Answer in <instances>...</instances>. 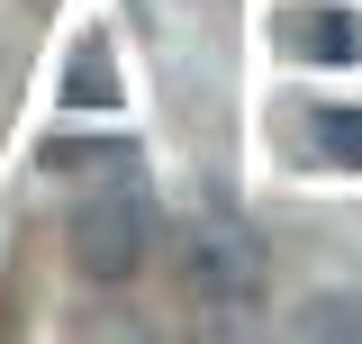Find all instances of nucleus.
I'll return each mask as SVG.
<instances>
[{
    "instance_id": "20e7f679",
    "label": "nucleus",
    "mask_w": 362,
    "mask_h": 344,
    "mask_svg": "<svg viewBox=\"0 0 362 344\" xmlns=\"http://www.w3.org/2000/svg\"><path fill=\"white\" fill-rule=\"evenodd\" d=\"M299 127H317V136H308V154H317V164H335V154H344V164L362 172V109H308Z\"/></svg>"
},
{
    "instance_id": "39448f33",
    "label": "nucleus",
    "mask_w": 362,
    "mask_h": 344,
    "mask_svg": "<svg viewBox=\"0 0 362 344\" xmlns=\"http://www.w3.org/2000/svg\"><path fill=\"white\" fill-rule=\"evenodd\" d=\"M73 100H109V64H82L73 73Z\"/></svg>"
},
{
    "instance_id": "7ed1b4c3",
    "label": "nucleus",
    "mask_w": 362,
    "mask_h": 344,
    "mask_svg": "<svg viewBox=\"0 0 362 344\" xmlns=\"http://www.w3.org/2000/svg\"><path fill=\"white\" fill-rule=\"evenodd\" d=\"M272 45H290L299 64H362V18L335 0H299V9H272Z\"/></svg>"
},
{
    "instance_id": "f03ea898",
    "label": "nucleus",
    "mask_w": 362,
    "mask_h": 344,
    "mask_svg": "<svg viewBox=\"0 0 362 344\" xmlns=\"http://www.w3.org/2000/svg\"><path fill=\"white\" fill-rule=\"evenodd\" d=\"M263 236L245 227V217H226V209H209L190 236H181V290L190 299H218V308H235V299H254L263 290Z\"/></svg>"
},
{
    "instance_id": "f257e3e1",
    "label": "nucleus",
    "mask_w": 362,
    "mask_h": 344,
    "mask_svg": "<svg viewBox=\"0 0 362 344\" xmlns=\"http://www.w3.org/2000/svg\"><path fill=\"white\" fill-rule=\"evenodd\" d=\"M145 236H154V200H145L136 172H109V181H90L82 200H73V272H82L90 290L136 281Z\"/></svg>"
}]
</instances>
